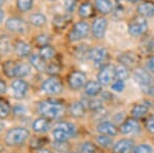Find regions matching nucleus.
Segmentation results:
<instances>
[{"label":"nucleus","mask_w":154,"mask_h":153,"mask_svg":"<svg viewBox=\"0 0 154 153\" xmlns=\"http://www.w3.org/2000/svg\"><path fill=\"white\" fill-rule=\"evenodd\" d=\"M69 153H77V152H69Z\"/></svg>","instance_id":"e2e57ef3"},{"label":"nucleus","mask_w":154,"mask_h":153,"mask_svg":"<svg viewBox=\"0 0 154 153\" xmlns=\"http://www.w3.org/2000/svg\"><path fill=\"white\" fill-rule=\"evenodd\" d=\"M143 90L145 92L147 95H150V96H153L154 97V84L152 83V84L148 85V86H145V87H142Z\"/></svg>","instance_id":"864d4df0"},{"label":"nucleus","mask_w":154,"mask_h":153,"mask_svg":"<svg viewBox=\"0 0 154 153\" xmlns=\"http://www.w3.org/2000/svg\"><path fill=\"white\" fill-rule=\"evenodd\" d=\"M60 71H61V66L57 63H49V64H48V66H46L45 72L51 76L58 75L60 73Z\"/></svg>","instance_id":"c03bdc74"},{"label":"nucleus","mask_w":154,"mask_h":153,"mask_svg":"<svg viewBox=\"0 0 154 153\" xmlns=\"http://www.w3.org/2000/svg\"><path fill=\"white\" fill-rule=\"evenodd\" d=\"M86 74L82 71L75 70L68 76V85L72 90H79L85 85Z\"/></svg>","instance_id":"423d86ee"},{"label":"nucleus","mask_w":154,"mask_h":153,"mask_svg":"<svg viewBox=\"0 0 154 153\" xmlns=\"http://www.w3.org/2000/svg\"><path fill=\"white\" fill-rule=\"evenodd\" d=\"M146 129H147L151 134H154V116H150L146 119L145 122Z\"/></svg>","instance_id":"3c124183"},{"label":"nucleus","mask_w":154,"mask_h":153,"mask_svg":"<svg viewBox=\"0 0 154 153\" xmlns=\"http://www.w3.org/2000/svg\"><path fill=\"white\" fill-rule=\"evenodd\" d=\"M0 57H1V56H0Z\"/></svg>","instance_id":"338daca9"},{"label":"nucleus","mask_w":154,"mask_h":153,"mask_svg":"<svg viewBox=\"0 0 154 153\" xmlns=\"http://www.w3.org/2000/svg\"><path fill=\"white\" fill-rule=\"evenodd\" d=\"M107 57H108V53H107L106 48L102 47V46H97V47L91 49L89 59L94 62V64L96 66L103 65V63L106 61Z\"/></svg>","instance_id":"f8f14e48"},{"label":"nucleus","mask_w":154,"mask_h":153,"mask_svg":"<svg viewBox=\"0 0 154 153\" xmlns=\"http://www.w3.org/2000/svg\"><path fill=\"white\" fill-rule=\"evenodd\" d=\"M143 51L148 54H151L154 51V38L153 37H148V39H145L143 41V46H142Z\"/></svg>","instance_id":"79ce46f5"},{"label":"nucleus","mask_w":154,"mask_h":153,"mask_svg":"<svg viewBox=\"0 0 154 153\" xmlns=\"http://www.w3.org/2000/svg\"><path fill=\"white\" fill-rule=\"evenodd\" d=\"M14 54L20 58H27L32 55V47L30 44H28L25 41L18 40L14 44Z\"/></svg>","instance_id":"2eb2a0df"},{"label":"nucleus","mask_w":154,"mask_h":153,"mask_svg":"<svg viewBox=\"0 0 154 153\" xmlns=\"http://www.w3.org/2000/svg\"><path fill=\"white\" fill-rule=\"evenodd\" d=\"M3 2H4V0H0V6H1L2 4H3Z\"/></svg>","instance_id":"680f3d73"},{"label":"nucleus","mask_w":154,"mask_h":153,"mask_svg":"<svg viewBox=\"0 0 154 153\" xmlns=\"http://www.w3.org/2000/svg\"><path fill=\"white\" fill-rule=\"evenodd\" d=\"M38 55L40 56L44 61H49V60H51L54 56H56V50H54V48L53 47V46H51L48 44V45H45V46H42V47H40Z\"/></svg>","instance_id":"c756f323"},{"label":"nucleus","mask_w":154,"mask_h":153,"mask_svg":"<svg viewBox=\"0 0 154 153\" xmlns=\"http://www.w3.org/2000/svg\"><path fill=\"white\" fill-rule=\"evenodd\" d=\"M135 148V143L133 140L122 139L114 145L113 152L114 153H131Z\"/></svg>","instance_id":"4468645a"},{"label":"nucleus","mask_w":154,"mask_h":153,"mask_svg":"<svg viewBox=\"0 0 154 153\" xmlns=\"http://www.w3.org/2000/svg\"><path fill=\"white\" fill-rule=\"evenodd\" d=\"M115 77V67L112 65H106L99 72L98 81L102 85H108L112 82Z\"/></svg>","instance_id":"6e6552de"},{"label":"nucleus","mask_w":154,"mask_h":153,"mask_svg":"<svg viewBox=\"0 0 154 153\" xmlns=\"http://www.w3.org/2000/svg\"><path fill=\"white\" fill-rule=\"evenodd\" d=\"M107 29V20L105 18H98L93 24V34L96 38H103Z\"/></svg>","instance_id":"dca6fc26"},{"label":"nucleus","mask_w":154,"mask_h":153,"mask_svg":"<svg viewBox=\"0 0 154 153\" xmlns=\"http://www.w3.org/2000/svg\"><path fill=\"white\" fill-rule=\"evenodd\" d=\"M3 17H4V14H3V11L0 9V23L2 22V20H3Z\"/></svg>","instance_id":"bf43d9fd"},{"label":"nucleus","mask_w":154,"mask_h":153,"mask_svg":"<svg viewBox=\"0 0 154 153\" xmlns=\"http://www.w3.org/2000/svg\"><path fill=\"white\" fill-rule=\"evenodd\" d=\"M115 76L118 80L125 81L128 79V77L130 76V72H128V69L125 65H118L115 67Z\"/></svg>","instance_id":"f704fd0d"},{"label":"nucleus","mask_w":154,"mask_h":153,"mask_svg":"<svg viewBox=\"0 0 154 153\" xmlns=\"http://www.w3.org/2000/svg\"><path fill=\"white\" fill-rule=\"evenodd\" d=\"M89 33V26L86 22H79V23L75 24L72 28L68 35L69 40L72 42L81 40V39L85 38Z\"/></svg>","instance_id":"39448f33"},{"label":"nucleus","mask_w":154,"mask_h":153,"mask_svg":"<svg viewBox=\"0 0 154 153\" xmlns=\"http://www.w3.org/2000/svg\"><path fill=\"white\" fill-rule=\"evenodd\" d=\"M44 143H46V140L42 137H34V138H30V146L33 149L38 150L43 148Z\"/></svg>","instance_id":"58836bf2"},{"label":"nucleus","mask_w":154,"mask_h":153,"mask_svg":"<svg viewBox=\"0 0 154 153\" xmlns=\"http://www.w3.org/2000/svg\"><path fill=\"white\" fill-rule=\"evenodd\" d=\"M98 132L101 135L109 136V137H113L117 134V127H115V124L109 121H103L99 123L98 125Z\"/></svg>","instance_id":"6ab92c4d"},{"label":"nucleus","mask_w":154,"mask_h":153,"mask_svg":"<svg viewBox=\"0 0 154 153\" xmlns=\"http://www.w3.org/2000/svg\"><path fill=\"white\" fill-rule=\"evenodd\" d=\"M12 105L5 97H0V119L6 120L11 116Z\"/></svg>","instance_id":"f3484780"},{"label":"nucleus","mask_w":154,"mask_h":153,"mask_svg":"<svg viewBox=\"0 0 154 153\" xmlns=\"http://www.w3.org/2000/svg\"><path fill=\"white\" fill-rule=\"evenodd\" d=\"M84 92L88 97H95L102 92V84L99 81H88L84 85Z\"/></svg>","instance_id":"412c9836"},{"label":"nucleus","mask_w":154,"mask_h":153,"mask_svg":"<svg viewBox=\"0 0 154 153\" xmlns=\"http://www.w3.org/2000/svg\"><path fill=\"white\" fill-rule=\"evenodd\" d=\"M53 149L58 153H69L70 152V145L68 142H56L53 143Z\"/></svg>","instance_id":"4c0bfd02"},{"label":"nucleus","mask_w":154,"mask_h":153,"mask_svg":"<svg viewBox=\"0 0 154 153\" xmlns=\"http://www.w3.org/2000/svg\"><path fill=\"white\" fill-rule=\"evenodd\" d=\"M54 127H60V129L64 130L66 133H68V134L70 135V137H71V138H73L74 136L76 135V133H77V129H76L75 124H73L72 122L62 121V120H58V121L54 123Z\"/></svg>","instance_id":"a878e982"},{"label":"nucleus","mask_w":154,"mask_h":153,"mask_svg":"<svg viewBox=\"0 0 154 153\" xmlns=\"http://www.w3.org/2000/svg\"><path fill=\"white\" fill-rule=\"evenodd\" d=\"M6 28L14 33H25L27 30V25L22 19L12 17L9 18L5 23Z\"/></svg>","instance_id":"9d476101"},{"label":"nucleus","mask_w":154,"mask_h":153,"mask_svg":"<svg viewBox=\"0 0 154 153\" xmlns=\"http://www.w3.org/2000/svg\"><path fill=\"white\" fill-rule=\"evenodd\" d=\"M4 151H5V145L2 141H0V153H4Z\"/></svg>","instance_id":"13d9d810"},{"label":"nucleus","mask_w":154,"mask_h":153,"mask_svg":"<svg viewBox=\"0 0 154 153\" xmlns=\"http://www.w3.org/2000/svg\"><path fill=\"white\" fill-rule=\"evenodd\" d=\"M147 65H148L149 70H150L151 72L154 74V56H152V57H150V58H149V60L147 62Z\"/></svg>","instance_id":"5fc2aeb1"},{"label":"nucleus","mask_w":154,"mask_h":153,"mask_svg":"<svg viewBox=\"0 0 154 153\" xmlns=\"http://www.w3.org/2000/svg\"><path fill=\"white\" fill-rule=\"evenodd\" d=\"M31 138V133L25 127L17 125L7 129L3 133L1 141L8 148H19L26 144Z\"/></svg>","instance_id":"f03ea898"},{"label":"nucleus","mask_w":154,"mask_h":153,"mask_svg":"<svg viewBox=\"0 0 154 153\" xmlns=\"http://www.w3.org/2000/svg\"><path fill=\"white\" fill-rule=\"evenodd\" d=\"M26 114H27V109L24 105H22V104L12 105L11 116H14L16 118H23Z\"/></svg>","instance_id":"e433bc0d"},{"label":"nucleus","mask_w":154,"mask_h":153,"mask_svg":"<svg viewBox=\"0 0 154 153\" xmlns=\"http://www.w3.org/2000/svg\"><path fill=\"white\" fill-rule=\"evenodd\" d=\"M17 5L21 11H28L32 8L33 0H17Z\"/></svg>","instance_id":"a19ab883"},{"label":"nucleus","mask_w":154,"mask_h":153,"mask_svg":"<svg viewBox=\"0 0 154 153\" xmlns=\"http://www.w3.org/2000/svg\"><path fill=\"white\" fill-rule=\"evenodd\" d=\"M12 93V98L14 100H24L27 97L29 93L30 85L26 80L21 79V78H16V79H12L9 85Z\"/></svg>","instance_id":"7ed1b4c3"},{"label":"nucleus","mask_w":154,"mask_h":153,"mask_svg":"<svg viewBox=\"0 0 154 153\" xmlns=\"http://www.w3.org/2000/svg\"><path fill=\"white\" fill-rule=\"evenodd\" d=\"M134 78H135L136 82L138 83L139 85L142 86V87H145V86H148L153 83L151 75L149 74L148 71H146L145 69H143V68L136 69L135 74H134Z\"/></svg>","instance_id":"9b49d317"},{"label":"nucleus","mask_w":154,"mask_h":153,"mask_svg":"<svg viewBox=\"0 0 154 153\" xmlns=\"http://www.w3.org/2000/svg\"><path fill=\"white\" fill-rule=\"evenodd\" d=\"M35 153H54V151H53V150L48 149V148H41V149H38L36 150Z\"/></svg>","instance_id":"4d7b16f0"},{"label":"nucleus","mask_w":154,"mask_h":153,"mask_svg":"<svg viewBox=\"0 0 154 153\" xmlns=\"http://www.w3.org/2000/svg\"><path fill=\"white\" fill-rule=\"evenodd\" d=\"M2 73L9 79H16V69L17 62L12 60H7L2 63Z\"/></svg>","instance_id":"a211bd4d"},{"label":"nucleus","mask_w":154,"mask_h":153,"mask_svg":"<svg viewBox=\"0 0 154 153\" xmlns=\"http://www.w3.org/2000/svg\"><path fill=\"white\" fill-rule=\"evenodd\" d=\"M51 136H53L54 140L56 142H68L69 139L71 138L68 133H66L64 130L56 127H54L53 130H51Z\"/></svg>","instance_id":"bb28decb"},{"label":"nucleus","mask_w":154,"mask_h":153,"mask_svg":"<svg viewBox=\"0 0 154 153\" xmlns=\"http://www.w3.org/2000/svg\"><path fill=\"white\" fill-rule=\"evenodd\" d=\"M94 14V6L91 3H83L82 5L79 7V16L81 18H91Z\"/></svg>","instance_id":"c9c22d12"},{"label":"nucleus","mask_w":154,"mask_h":153,"mask_svg":"<svg viewBox=\"0 0 154 153\" xmlns=\"http://www.w3.org/2000/svg\"><path fill=\"white\" fill-rule=\"evenodd\" d=\"M35 42L39 47L48 45V43L51 42V37H49L48 35H46V34H40V35L36 36Z\"/></svg>","instance_id":"a18cd8bd"},{"label":"nucleus","mask_w":154,"mask_h":153,"mask_svg":"<svg viewBox=\"0 0 154 153\" xmlns=\"http://www.w3.org/2000/svg\"><path fill=\"white\" fill-rule=\"evenodd\" d=\"M97 141H98L99 144L104 148H109L112 146V144H113L112 139H111L109 136H105V135L99 136V137L97 138Z\"/></svg>","instance_id":"37998d69"},{"label":"nucleus","mask_w":154,"mask_h":153,"mask_svg":"<svg viewBox=\"0 0 154 153\" xmlns=\"http://www.w3.org/2000/svg\"><path fill=\"white\" fill-rule=\"evenodd\" d=\"M51 1H54V0H51Z\"/></svg>","instance_id":"69168bd1"},{"label":"nucleus","mask_w":154,"mask_h":153,"mask_svg":"<svg viewBox=\"0 0 154 153\" xmlns=\"http://www.w3.org/2000/svg\"><path fill=\"white\" fill-rule=\"evenodd\" d=\"M40 87L42 92L48 96H58L63 92V83L56 76H51L43 80Z\"/></svg>","instance_id":"20e7f679"},{"label":"nucleus","mask_w":154,"mask_h":153,"mask_svg":"<svg viewBox=\"0 0 154 153\" xmlns=\"http://www.w3.org/2000/svg\"><path fill=\"white\" fill-rule=\"evenodd\" d=\"M7 92H8V84L6 80L0 76V97H5Z\"/></svg>","instance_id":"09e8293b"},{"label":"nucleus","mask_w":154,"mask_h":153,"mask_svg":"<svg viewBox=\"0 0 154 153\" xmlns=\"http://www.w3.org/2000/svg\"><path fill=\"white\" fill-rule=\"evenodd\" d=\"M31 72V65L29 63L25 62H20L17 63V69H16V78H21L24 79L25 77L29 75Z\"/></svg>","instance_id":"b1692460"},{"label":"nucleus","mask_w":154,"mask_h":153,"mask_svg":"<svg viewBox=\"0 0 154 153\" xmlns=\"http://www.w3.org/2000/svg\"><path fill=\"white\" fill-rule=\"evenodd\" d=\"M121 134L123 135H133L140 132V125L137 119H126L119 127Z\"/></svg>","instance_id":"ddd939ff"},{"label":"nucleus","mask_w":154,"mask_h":153,"mask_svg":"<svg viewBox=\"0 0 154 153\" xmlns=\"http://www.w3.org/2000/svg\"><path fill=\"white\" fill-rule=\"evenodd\" d=\"M133 153H152V148L147 144H140L134 148Z\"/></svg>","instance_id":"de8ad7c7"},{"label":"nucleus","mask_w":154,"mask_h":153,"mask_svg":"<svg viewBox=\"0 0 154 153\" xmlns=\"http://www.w3.org/2000/svg\"><path fill=\"white\" fill-rule=\"evenodd\" d=\"M74 55L79 60H86L91 56V48H88V45H85V44H81V45L77 46L75 48Z\"/></svg>","instance_id":"7c9ffc66"},{"label":"nucleus","mask_w":154,"mask_h":153,"mask_svg":"<svg viewBox=\"0 0 154 153\" xmlns=\"http://www.w3.org/2000/svg\"><path fill=\"white\" fill-rule=\"evenodd\" d=\"M70 20H71V17L68 16V14H64V16H57L56 18L54 19L53 25L56 27L57 29H64L67 25L69 24Z\"/></svg>","instance_id":"2f4dec72"},{"label":"nucleus","mask_w":154,"mask_h":153,"mask_svg":"<svg viewBox=\"0 0 154 153\" xmlns=\"http://www.w3.org/2000/svg\"><path fill=\"white\" fill-rule=\"evenodd\" d=\"M118 60L120 61L121 65H125V66H131L134 65V63H135V57L133 56V54H122L120 57L118 58Z\"/></svg>","instance_id":"ea45409f"},{"label":"nucleus","mask_w":154,"mask_h":153,"mask_svg":"<svg viewBox=\"0 0 154 153\" xmlns=\"http://www.w3.org/2000/svg\"><path fill=\"white\" fill-rule=\"evenodd\" d=\"M85 110H86V108L84 107V105L82 104L81 101H79V102L78 101H75V102L72 103L70 105V107H69V112H70V114L72 116L75 118H80L84 116Z\"/></svg>","instance_id":"4be33fe9"},{"label":"nucleus","mask_w":154,"mask_h":153,"mask_svg":"<svg viewBox=\"0 0 154 153\" xmlns=\"http://www.w3.org/2000/svg\"><path fill=\"white\" fill-rule=\"evenodd\" d=\"M6 130V123L4 120L0 119V134H3Z\"/></svg>","instance_id":"6e6d98bb"},{"label":"nucleus","mask_w":154,"mask_h":153,"mask_svg":"<svg viewBox=\"0 0 154 153\" xmlns=\"http://www.w3.org/2000/svg\"><path fill=\"white\" fill-rule=\"evenodd\" d=\"M128 1H130V2H134V3H135V2H138V1H140V0H128Z\"/></svg>","instance_id":"052dcab7"},{"label":"nucleus","mask_w":154,"mask_h":153,"mask_svg":"<svg viewBox=\"0 0 154 153\" xmlns=\"http://www.w3.org/2000/svg\"><path fill=\"white\" fill-rule=\"evenodd\" d=\"M148 112V107L144 104H139V105H136L135 107L133 108L131 110V115L134 116L135 119L137 118H142L147 114Z\"/></svg>","instance_id":"473e14b6"},{"label":"nucleus","mask_w":154,"mask_h":153,"mask_svg":"<svg viewBox=\"0 0 154 153\" xmlns=\"http://www.w3.org/2000/svg\"><path fill=\"white\" fill-rule=\"evenodd\" d=\"M82 104L84 105V107L86 109H89L91 111H100L101 109H103V104H102L101 101L97 100V99H83Z\"/></svg>","instance_id":"c85d7f7f"},{"label":"nucleus","mask_w":154,"mask_h":153,"mask_svg":"<svg viewBox=\"0 0 154 153\" xmlns=\"http://www.w3.org/2000/svg\"><path fill=\"white\" fill-rule=\"evenodd\" d=\"M112 90H115V92L117 93H120L122 92L123 90H125V82H123L122 80H116L115 82H113L112 84Z\"/></svg>","instance_id":"8fccbe9b"},{"label":"nucleus","mask_w":154,"mask_h":153,"mask_svg":"<svg viewBox=\"0 0 154 153\" xmlns=\"http://www.w3.org/2000/svg\"><path fill=\"white\" fill-rule=\"evenodd\" d=\"M95 6L101 14H108L112 11V3L110 0H96Z\"/></svg>","instance_id":"cd10ccee"},{"label":"nucleus","mask_w":154,"mask_h":153,"mask_svg":"<svg viewBox=\"0 0 154 153\" xmlns=\"http://www.w3.org/2000/svg\"><path fill=\"white\" fill-rule=\"evenodd\" d=\"M30 24H32L35 27H41L46 23V18L42 14H33L29 18Z\"/></svg>","instance_id":"72a5a7b5"},{"label":"nucleus","mask_w":154,"mask_h":153,"mask_svg":"<svg viewBox=\"0 0 154 153\" xmlns=\"http://www.w3.org/2000/svg\"><path fill=\"white\" fill-rule=\"evenodd\" d=\"M12 48H14V45L11 44L9 37L6 35L0 36V56L8 55Z\"/></svg>","instance_id":"393cba45"},{"label":"nucleus","mask_w":154,"mask_h":153,"mask_svg":"<svg viewBox=\"0 0 154 153\" xmlns=\"http://www.w3.org/2000/svg\"><path fill=\"white\" fill-rule=\"evenodd\" d=\"M138 12L144 18L154 16V3L152 1H144L138 6Z\"/></svg>","instance_id":"5701e85b"},{"label":"nucleus","mask_w":154,"mask_h":153,"mask_svg":"<svg viewBox=\"0 0 154 153\" xmlns=\"http://www.w3.org/2000/svg\"><path fill=\"white\" fill-rule=\"evenodd\" d=\"M148 25L144 17H137L130 23L128 32L131 36H141L147 31Z\"/></svg>","instance_id":"0eeeda50"},{"label":"nucleus","mask_w":154,"mask_h":153,"mask_svg":"<svg viewBox=\"0 0 154 153\" xmlns=\"http://www.w3.org/2000/svg\"><path fill=\"white\" fill-rule=\"evenodd\" d=\"M81 153H98V149L91 142H84L81 145Z\"/></svg>","instance_id":"49530a36"},{"label":"nucleus","mask_w":154,"mask_h":153,"mask_svg":"<svg viewBox=\"0 0 154 153\" xmlns=\"http://www.w3.org/2000/svg\"><path fill=\"white\" fill-rule=\"evenodd\" d=\"M29 64L36 69L39 72H45L46 70V61H44L39 55H31L29 57Z\"/></svg>","instance_id":"aec40b11"},{"label":"nucleus","mask_w":154,"mask_h":153,"mask_svg":"<svg viewBox=\"0 0 154 153\" xmlns=\"http://www.w3.org/2000/svg\"><path fill=\"white\" fill-rule=\"evenodd\" d=\"M36 111L40 116L51 120H58L66 111L63 102L57 99H45L37 103Z\"/></svg>","instance_id":"f257e3e1"},{"label":"nucleus","mask_w":154,"mask_h":153,"mask_svg":"<svg viewBox=\"0 0 154 153\" xmlns=\"http://www.w3.org/2000/svg\"><path fill=\"white\" fill-rule=\"evenodd\" d=\"M31 129L37 135L46 134V133L51 129V121L49 119H48V118L39 116L32 121Z\"/></svg>","instance_id":"1a4fd4ad"},{"label":"nucleus","mask_w":154,"mask_h":153,"mask_svg":"<svg viewBox=\"0 0 154 153\" xmlns=\"http://www.w3.org/2000/svg\"><path fill=\"white\" fill-rule=\"evenodd\" d=\"M11 153H19V152H11Z\"/></svg>","instance_id":"0e129e2a"},{"label":"nucleus","mask_w":154,"mask_h":153,"mask_svg":"<svg viewBox=\"0 0 154 153\" xmlns=\"http://www.w3.org/2000/svg\"><path fill=\"white\" fill-rule=\"evenodd\" d=\"M65 7L68 12H72L76 7V1L75 0H67L65 3Z\"/></svg>","instance_id":"603ef678"}]
</instances>
